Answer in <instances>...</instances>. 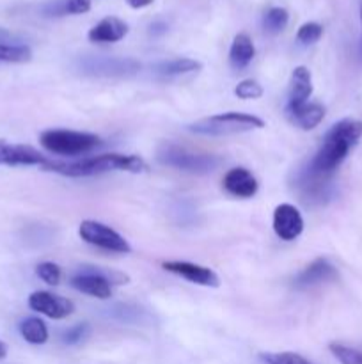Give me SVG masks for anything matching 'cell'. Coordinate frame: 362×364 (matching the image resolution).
<instances>
[{
    "instance_id": "cell-1",
    "label": "cell",
    "mask_w": 362,
    "mask_h": 364,
    "mask_svg": "<svg viewBox=\"0 0 362 364\" xmlns=\"http://www.w3.org/2000/svg\"><path fill=\"white\" fill-rule=\"evenodd\" d=\"M362 135V123L357 119H341L327 132L323 144L312 156L307 169L318 176H329L343 164L350 149L358 142Z\"/></svg>"
},
{
    "instance_id": "cell-2",
    "label": "cell",
    "mask_w": 362,
    "mask_h": 364,
    "mask_svg": "<svg viewBox=\"0 0 362 364\" xmlns=\"http://www.w3.org/2000/svg\"><path fill=\"white\" fill-rule=\"evenodd\" d=\"M46 169L53 173L64 174L71 178L96 176V174L110 173V171H124V173H142L146 169V162L141 156L121 155V153H106V155L89 156V159L77 160V162H48Z\"/></svg>"
},
{
    "instance_id": "cell-3",
    "label": "cell",
    "mask_w": 362,
    "mask_h": 364,
    "mask_svg": "<svg viewBox=\"0 0 362 364\" xmlns=\"http://www.w3.org/2000/svg\"><path fill=\"white\" fill-rule=\"evenodd\" d=\"M156 159L163 166L194 174L212 173L220 166V159L216 155L190 151L185 146L174 144V142L160 144L158 151H156Z\"/></svg>"
},
{
    "instance_id": "cell-4",
    "label": "cell",
    "mask_w": 362,
    "mask_h": 364,
    "mask_svg": "<svg viewBox=\"0 0 362 364\" xmlns=\"http://www.w3.org/2000/svg\"><path fill=\"white\" fill-rule=\"evenodd\" d=\"M265 127V121L258 116L245 112H224L216 116L204 117L197 123L190 124L188 130L199 135H212V137H220V135H234L243 134V132L256 130V128Z\"/></svg>"
},
{
    "instance_id": "cell-5",
    "label": "cell",
    "mask_w": 362,
    "mask_h": 364,
    "mask_svg": "<svg viewBox=\"0 0 362 364\" xmlns=\"http://www.w3.org/2000/svg\"><path fill=\"white\" fill-rule=\"evenodd\" d=\"M39 142L46 151L62 156L85 155L103 144L98 135L75 130H46L39 137Z\"/></svg>"
},
{
    "instance_id": "cell-6",
    "label": "cell",
    "mask_w": 362,
    "mask_h": 364,
    "mask_svg": "<svg viewBox=\"0 0 362 364\" xmlns=\"http://www.w3.org/2000/svg\"><path fill=\"white\" fill-rule=\"evenodd\" d=\"M126 281V276L114 272V270H105L99 269V267H85V270L71 277V287L75 290L82 291V294H87L91 297L105 301V299H110V295H112V287L110 284H123Z\"/></svg>"
},
{
    "instance_id": "cell-7",
    "label": "cell",
    "mask_w": 362,
    "mask_h": 364,
    "mask_svg": "<svg viewBox=\"0 0 362 364\" xmlns=\"http://www.w3.org/2000/svg\"><path fill=\"white\" fill-rule=\"evenodd\" d=\"M80 71L89 77L98 78H126L141 70L135 59L123 57H85L78 64Z\"/></svg>"
},
{
    "instance_id": "cell-8",
    "label": "cell",
    "mask_w": 362,
    "mask_h": 364,
    "mask_svg": "<svg viewBox=\"0 0 362 364\" xmlns=\"http://www.w3.org/2000/svg\"><path fill=\"white\" fill-rule=\"evenodd\" d=\"M78 235L84 242L94 245V247L105 249L110 252H119V255H128L131 251L130 244L121 237L116 230L110 226L96 220H84L78 228Z\"/></svg>"
},
{
    "instance_id": "cell-9",
    "label": "cell",
    "mask_w": 362,
    "mask_h": 364,
    "mask_svg": "<svg viewBox=\"0 0 362 364\" xmlns=\"http://www.w3.org/2000/svg\"><path fill=\"white\" fill-rule=\"evenodd\" d=\"M28 308L32 311L41 313V315L48 316L52 320L67 318L75 311V304L70 299L53 295L50 291H34V294H31V297H28Z\"/></svg>"
},
{
    "instance_id": "cell-10",
    "label": "cell",
    "mask_w": 362,
    "mask_h": 364,
    "mask_svg": "<svg viewBox=\"0 0 362 364\" xmlns=\"http://www.w3.org/2000/svg\"><path fill=\"white\" fill-rule=\"evenodd\" d=\"M273 231L284 242H293L304 231L302 213L290 203H283L273 212Z\"/></svg>"
},
{
    "instance_id": "cell-11",
    "label": "cell",
    "mask_w": 362,
    "mask_h": 364,
    "mask_svg": "<svg viewBox=\"0 0 362 364\" xmlns=\"http://www.w3.org/2000/svg\"><path fill=\"white\" fill-rule=\"evenodd\" d=\"M295 187L300 192L305 203H323L330 198V181L329 176H318L305 167L298 171L295 178Z\"/></svg>"
},
{
    "instance_id": "cell-12",
    "label": "cell",
    "mask_w": 362,
    "mask_h": 364,
    "mask_svg": "<svg viewBox=\"0 0 362 364\" xmlns=\"http://www.w3.org/2000/svg\"><path fill=\"white\" fill-rule=\"evenodd\" d=\"M163 269L170 274L183 277V279L190 281L194 284H201V287H212L216 288L220 284L219 276L213 272L208 267L197 265V263L190 262H163Z\"/></svg>"
},
{
    "instance_id": "cell-13",
    "label": "cell",
    "mask_w": 362,
    "mask_h": 364,
    "mask_svg": "<svg viewBox=\"0 0 362 364\" xmlns=\"http://www.w3.org/2000/svg\"><path fill=\"white\" fill-rule=\"evenodd\" d=\"M48 162L32 146L0 141V166H46Z\"/></svg>"
},
{
    "instance_id": "cell-14",
    "label": "cell",
    "mask_w": 362,
    "mask_h": 364,
    "mask_svg": "<svg viewBox=\"0 0 362 364\" xmlns=\"http://www.w3.org/2000/svg\"><path fill=\"white\" fill-rule=\"evenodd\" d=\"M224 191L227 194L234 196V198L248 199L252 196H256L259 185L258 180L254 178V174L251 173L245 167H233V169L227 171V174L224 176Z\"/></svg>"
},
{
    "instance_id": "cell-15",
    "label": "cell",
    "mask_w": 362,
    "mask_h": 364,
    "mask_svg": "<svg viewBox=\"0 0 362 364\" xmlns=\"http://www.w3.org/2000/svg\"><path fill=\"white\" fill-rule=\"evenodd\" d=\"M337 277L339 276H337L336 267L329 259L318 258L295 277V287L300 288V290H305V288L316 287V284L336 281Z\"/></svg>"
},
{
    "instance_id": "cell-16",
    "label": "cell",
    "mask_w": 362,
    "mask_h": 364,
    "mask_svg": "<svg viewBox=\"0 0 362 364\" xmlns=\"http://www.w3.org/2000/svg\"><path fill=\"white\" fill-rule=\"evenodd\" d=\"M128 34V25L116 16L103 18L89 31L87 38L92 43H116Z\"/></svg>"
},
{
    "instance_id": "cell-17",
    "label": "cell",
    "mask_w": 362,
    "mask_h": 364,
    "mask_svg": "<svg viewBox=\"0 0 362 364\" xmlns=\"http://www.w3.org/2000/svg\"><path fill=\"white\" fill-rule=\"evenodd\" d=\"M312 95V77L311 71L305 66L295 68L291 73V87H290V100H287L286 109L300 107L307 103L309 96Z\"/></svg>"
},
{
    "instance_id": "cell-18",
    "label": "cell",
    "mask_w": 362,
    "mask_h": 364,
    "mask_svg": "<svg viewBox=\"0 0 362 364\" xmlns=\"http://www.w3.org/2000/svg\"><path fill=\"white\" fill-rule=\"evenodd\" d=\"M287 117L291 123L297 124L302 130H312L318 127L325 117V107L322 103H304L300 107H293V109H286Z\"/></svg>"
},
{
    "instance_id": "cell-19",
    "label": "cell",
    "mask_w": 362,
    "mask_h": 364,
    "mask_svg": "<svg viewBox=\"0 0 362 364\" xmlns=\"http://www.w3.org/2000/svg\"><path fill=\"white\" fill-rule=\"evenodd\" d=\"M256 55L254 43H252L251 36L247 32H240L234 36L233 45L229 50V63L234 70H243L252 63Z\"/></svg>"
},
{
    "instance_id": "cell-20",
    "label": "cell",
    "mask_w": 362,
    "mask_h": 364,
    "mask_svg": "<svg viewBox=\"0 0 362 364\" xmlns=\"http://www.w3.org/2000/svg\"><path fill=\"white\" fill-rule=\"evenodd\" d=\"M201 70V63L194 59H172L158 63L153 71L158 75L160 78H174L185 73H194V71Z\"/></svg>"
},
{
    "instance_id": "cell-21",
    "label": "cell",
    "mask_w": 362,
    "mask_h": 364,
    "mask_svg": "<svg viewBox=\"0 0 362 364\" xmlns=\"http://www.w3.org/2000/svg\"><path fill=\"white\" fill-rule=\"evenodd\" d=\"M20 334L31 345H45L48 341V327L38 316H28V318L21 320Z\"/></svg>"
},
{
    "instance_id": "cell-22",
    "label": "cell",
    "mask_w": 362,
    "mask_h": 364,
    "mask_svg": "<svg viewBox=\"0 0 362 364\" xmlns=\"http://www.w3.org/2000/svg\"><path fill=\"white\" fill-rule=\"evenodd\" d=\"M92 0H55L45 7L48 16H62V14H85L91 11Z\"/></svg>"
},
{
    "instance_id": "cell-23",
    "label": "cell",
    "mask_w": 362,
    "mask_h": 364,
    "mask_svg": "<svg viewBox=\"0 0 362 364\" xmlns=\"http://www.w3.org/2000/svg\"><path fill=\"white\" fill-rule=\"evenodd\" d=\"M106 315H109L110 318L117 320V322H123V323H138V322H142V318H144V311H142L138 306L123 304V302H119V304H114L112 308L106 309Z\"/></svg>"
},
{
    "instance_id": "cell-24",
    "label": "cell",
    "mask_w": 362,
    "mask_h": 364,
    "mask_svg": "<svg viewBox=\"0 0 362 364\" xmlns=\"http://www.w3.org/2000/svg\"><path fill=\"white\" fill-rule=\"evenodd\" d=\"M290 21V14L284 7H270L265 14V20H263V25H265V31L270 32V34H279L280 31H284Z\"/></svg>"
},
{
    "instance_id": "cell-25",
    "label": "cell",
    "mask_w": 362,
    "mask_h": 364,
    "mask_svg": "<svg viewBox=\"0 0 362 364\" xmlns=\"http://www.w3.org/2000/svg\"><path fill=\"white\" fill-rule=\"evenodd\" d=\"M31 59L32 50L27 45L0 43V60H4V63H28Z\"/></svg>"
},
{
    "instance_id": "cell-26",
    "label": "cell",
    "mask_w": 362,
    "mask_h": 364,
    "mask_svg": "<svg viewBox=\"0 0 362 364\" xmlns=\"http://www.w3.org/2000/svg\"><path fill=\"white\" fill-rule=\"evenodd\" d=\"M265 364H312L304 355L295 352H277V354H261Z\"/></svg>"
},
{
    "instance_id": "cell-27",
    "label": "cell",
    "mask_w": 362,
    "mask_h": 364,
    "mask_svg": "<svg viewBox=\"0 0 362 364\" xmlns=\"http://www.w3.org/2000/svg\"><path fill=\"white\" fill-rule=\"evenodd\" d=\"M330 352L341 364H362V354L341 343H330Z\"/></svg>"
},
{
    "instance_id": "cell-28",
    "label": "cell",
    "mask_w": 362,
    "mask_h": 364,
    "mask_svg": "<svg viewBox=\"0 0 362 364\" xmlns=\"http://www.w3.org/2000/svg\"><path fill=\"white\" fill-rule=\"evenodd\" d=\"M323 36V27L316 21H307V23L300 25L297 32V39L302 45H312V43L319 41V38Z\"/></svg>"
},
{
    "instance_id": "cell-29",
    "label": "cell",
    "mask_w": 362,
    "mask_h": 364,
    "mask_svg": "<svg viewBox=\"0 0 362 364\" xmlns=\"http://www.w3.org/2000/svg\"><path fill=\"white\" fill-rule=\"evenodd\" d=\"M35 274H38V277L43 283L50 284V287H57L60 283V269L59 265H55L52 262L39 263L38 269H35Z\"/></svg>"
},
{
    "instance_id": "cell-30",
    "label": "cell",
    "mask_w": 362,
    "mask_h": 364,
    "mask_svg": "<svg viewBox=\"0 0 362 364\" xmlns=\"http://www.w3.org/2000/svg\"><path fill=\"white\" fill-rule=\"evenodd\" d=\"M234 95L241 100H258L263 96V87L256 80H243L234 87Z\"/></svg>"
},
{
    "instance_id": "cell-31",
    "label": "cell",
    "mask_w": 362,
    "mask_h": 364,
    "mask_svg": "<svg viewBox=\"0 0 362 364\" xmlns=\"http://www.w3.org/2000/svg\"><path fill=\"white\" fill-rule=\"evenodd\" d=\"M89 336V326L87 323H78V326L70 327L60 334V340L64 345H77L84 341Z\"/></svg>"
},
{
    "instance_id": "cell-32",
    "label": "cell",
    "mask_w": 362,
    "mask_h": 364,
    "mask_svg": "<svg viewBox=\"0 0 362 364\" xmlns=\"http://www.w3.org/2000/svg\"><path fill=\"white\" fill-rule=\"evenodd\" d=\"M126 2L133 9H142V7H148L149 4H153V0H126Z\"/></svg>"
},
{
    "instance_id": "cell-33",
    "label": "cell",
    "mask_w": 362,
    "mask_h": 364,
    "mask_svg": "<svg viewBox=\"0 0 362 364\" xmlns=\"http://www.w3.org/2000/svg\"><path fill=\"white\" fill-rule=\"evenodd\" d=\"M7 358V345L0 340V361Z\"/></svg>"
},
{
    "instance_id": "cell-34",
    "label": "cell",
    "mask_w": 362,
    "mask_h": 364,
    "mask_svg": "<svg viewBox=\"0 0 362 364\" xmlns=\"http://www.w3.org/2000/svg\"><path fill=\"white\" fill-rule=\"evenodd\" d=\"M361 20H362V7H361Z\"/></svg>"
}]
</instances>
